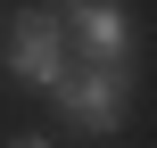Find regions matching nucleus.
I'll return each mask as SVG.
<instances>
[{
	"mask_svg": "<svg viewBox=\"0 0 157 148\" xmlns=\"http://www.w3.org/2000/svg\"><path fill=\"white\" fill-rule=\"evenodd\" d=\"M8 74L33 82V91H58V82L75 74V33H66L58 0H41V8H8Z\"/></svg>",
	"mask_w": 157,
	"mask_h": 148,
	"instance_id": "f257e3e1",
	"label": "nucleus"
},
{
	"mask_svg": "<svg viewBox=\"0 0 157 148\" xmlns=\"http://www.w3.org/2000/svg\"><path fill=\"white\" fill-rule=\"evenodd\" d=\"M50 99H58V124H66V132L108 140V132H124V115H132V66H75Z\"/></svg>",
	"mask_w": 157,
	"mask_h": 148,
	"instance_id": "f03ea898",
	"label": "nucleus"
},
{
	"mask_svg": "<svg viewBox=\"0 0 157 148\" xmlns=\"http://www.w3.org/2000/svg\"><path fill=\"white\" fill-rule=\"evenodd\" d=\"M58 16H66L75 49H83V66H132L141 25H132V8H124V0H58Z\"/></svg>",
	"mask_w": 157,
	"mask_h": 148,
	"instance_id": "7ed1b4c3",
	"label": "nucleus"
},
{
	"mask_svg": "<svg viewBox=\"0 0 157 148\" xmlns=\"http://www.w3.org/2000/svg\"><path fill=\"white\" fill-rule=\"evenodd\" d=\"M8 148H50V140H41V132H17V140H8Z\"/></svg>",
	"mask_w": 157,
	"mask_h": 148,
	"instance_id": "20e7f679",
	"label": "nucleus"
}]
</instances>
